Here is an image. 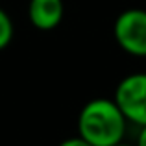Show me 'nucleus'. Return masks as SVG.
Segmentation results:
<instances>
[{
	"instance_id": "obj_1",
	"label": "nucleus",
	"mask_w": 146,
	"mask_h": 146,
	"mask_svg": "<svg viewBox=\"0 0 146 146\" xmlns=\"http://www.w3.org/2000/svg\"><path fill=\"white\" fill-rule=\"evenodd\" d=\"M126 124L113 98H94L78 115V135L93 146H115L124 139Z\"/></svg>"
},
{
	"instance_id": "obj_2",
	"label": "nucleus",
	"mask_w": 146,
	"mask_h": 146,
	"mask_svg": "<svg viewBox=\"0 0 146 146\" xmlns=\"http://www.w3.org/2000/svg\"><path fill=\"white\" fill-rule=\"evenodd\" d=\"M115 104L124 118L135 126H146V72H133L118 82Z\"/></svg>"
},
{
	"instance_id": "obj_3",
	"label": "nucleus",
	"mask_w": 146,
	"mask_h": 146,
	"mask_svg": "<svg viewBox=\"0 0 146 146\" xmlns=\"http://www.w3.org/2000/svg\"><path fill=\"white\" fill-rule=\"evenodd\" d=\"M113 35L126 54L146 57V9L131 7L122 11L115 21Z\"/></svg>"
},
{
	"instance_id": "obj_4",
	"label": "nucleus",
	"mask_w": 146,
	"mask_h": 146,
	"mask_svg": "<svg viewBox=\"0 0 146 146\" xmlns=\"http://www.w3.org/2000/svg\"><path fill=\"white\" fill-rule=\"evenodd\" d=\"M63 0H30L28 4L30 22L41 32L57 28L63 21Z\"/></svg>"
},
{
	"instance_id": "obj_5",
	"label": "nucleus",
	"mask_w": 146,
	"mask_h": 146,
	"mask_svg": "<svg viewBox=\"0 0 146 146\" xmlns=\"http://www.w3.org/2000/svg\"><path fill=\"white\" fill-rule=\"evenodd\" d=\"M13 35H15L13 21H11V17L0 7V50L9 46V43L13 41Z\"/></svg>"
},
{
	"instance_id": "obj_6",
	"label": "nucleus",
	"mask_w": 146,
	"mask_h": 146,
	"mask_svg": "<svg viewBox=\"0 0 146 146\" xmlns=\"http://www.w3.org/2000/svg\"><path fill=\"white\" fill-rule=\"evenodd\" d=\"M57 146H93L91 143H87L85 139H82L80 135H74V137H68V139L61 141Z\"/></svg>"
},
{
	"instance_id": "obj_7",
	"label": "nucleus",
	"mask_w": 146,
	"mask_h": 146,
	"mask_svg": "<svg viewBox=\"0 0 146 146\" xmlns=\"http://www.w3.org/2000/svg\"><path fill=\"white\" fill-rule=\"evenodd\" d=\"M135 146H146V126H141L139 135H137V143Z\"/></svg>"
},
{
	"instance_id": "obj_8",
	"label": "nucleus",
	"mask_w": 146,
	"mask_h": 146,
	"mask_svg": "<svg viewBox=\"0 0 146 146\" xmlns=\"http://www.w3.org/2000/svg\"><path fill=\"white\" fill-rule=\"evenodd\" d=\"M115 146H131V144H124V143H118V144H115Z\"/></svg>"
}]
</instances>
